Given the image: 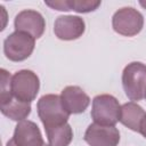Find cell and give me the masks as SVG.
I'll return each mask as SVG.
<instances>
[{
	"label": "cell",
	"mask_w": 146,
	"mask_h": 146,
	"mask_svg": "<svg viewBox=\"0 0 146 146\" xmlns=\"http://www.w3.org/2000/svg\"><path fill=\"white\" fill-rule=\"evenodd\" d=\"M38 115L44 128L60 125L67 122L70 113L65 110L60 96L48 94L40 97L36 103Z\"/></svg>",
	"instance_id": "1"
},
{
	"label": "cell",
	"mask_w": 146,
	"mask_h": 146,
	"mask_svg": "<svg viewBox=\"0 0 146 146\" xmlns=\"http://www.w3.org/2000/svg\"><path fill=\"white\" fill-rule=\"evenodd\" d=\"M122 87L130 100H141L146 95V65L140 62L128 64L122 72Z\"/></svg>",
	"instance_id": "2"
},
{
	"label": "cell",
	"mask_w": 146,
	"mask_h": 146,
	"mask_svg": "<svg viewBox=\"0 0 146 146\" xmlns=\"http://www.w3.org/2000/svg\"><path fill=\"white\" fill-rule=\"evenodd\" d=\"M120 113L121 105L114 96L103 94L92 99L90 115L95 123L103 125H115L120 121Z\"/></svg>",
	"instance_id": "3"
},
{
	"label": "cell",
	"mask_w": 146,
	"mask_h": 146,
	"mask_svg": "<svg viewBox=\"0 0 146 146\" xmlns=\"http://www.w3.org/2000/svg\"><path fill=\"white\" fill-rule=\"evenodd\" d=\"M35 39L27 33L15 31L3 41V52L11 62H23L34 50Z\"/></svg>",
	"instance_id": "4"
},
{
	"label": "cell",
	"mask_w": 146,
	"mask_h": 146,
	"mask_svg": "<svg viewBox=\"0 0 146 146\" xmlns=\"http://www.w3.org/2000/svg\"><path fill=\"white\" fill-rule=\"evenodd\" d=\"M40 89L39 76L31 70L17 71L11 76V94L17 99L31 103Z\"/></svg>",
	"instance_id": "5"
},
{
	"label": "cell",
	"mask_w": 146,
	"mask_h": 146,
	"mask_svg": "<svg viewBox=\"0 0 146 146\" xmlns=\"http://www.w3.org/2000/svg\"><path fill=\"white\" fill-rule=\"evenodd\" d=\"M113 30L124 36L138 34L144 26L143 15L132 7H123L116 10L112 17Z\"/></svg>",
	"instance_id": "6"
},
{
	"label": "cell",
	"mask_w": 146,
	"mask_h": 146,
	"mask_svg": "<svg viewBox=\"0 0 146 146\" xmlns=\"http://www.w3.org/2000/svg\"><path fill=\"white\" fill-rule=\"evenodd\" d=\"M83 139L90 146H117L120 132L115 125H103L94 122L87 128Z\"/></svg>",
	"instance_id": "7"
},
{
	"label": "cell",
	"mask_w": 146,
	"mask_h": 146,
	"mask_svg": "<svg viewBox=\"0 0 146 146\" xmlns=\"http://www.w3.org/2000/svg\"><path fill=\"white\" fill-rule=\"evenodd\" d=\"M15 31L24 32L33 36L34 39H39L42 36L46 29V21L43 16L32 9H25L19 11L14 21Z\"/></svg>",
	"instance_id": "8"
},
{
	"label": "cell",
	"mask_w": 146,
	"mask_h": 146,
	"mask_svg": "<svg viewBox=\"0 0 146 146\" xmlns=\"http://www.w3.org/2000/svg\"><path fill=\"white\" fill-rule=\"evenodd\" d=\"M86 31V23L83 18L79 16L64 15L58 16L54 23V33L55 35L65 41L76 40Z\"/></svg>",
	"instance_id": "9"
},
{
	"label": "cell",
	"mask_w": 146,
	"mask_h": 146,
	"mask_svg": "<svg viewBox=\"0 0 146 146\" xmlns=\"http://www.w3.org/2000/svg\"><path fill=\"white\" fill-rule=\"evenodd\" d=\"M11 139L17 146H43L46 144L39 127L30 120H23L16 124Z\"/></svg>",
	"instance_id": "10"
},
{
	"label": "cell",
	"mask_w": 146,
	"mask_h": 146,
	"mask_svg": "<svg viewBox=\"0 0 146 146\" xmlns=\"http://www.w3.org/2000/svg\"><path fill=\"white\" fill-rule=\"evenodd\" d=\"M62 103L65 110L70 114H80L83 113L89 104V96L78 86H67L62 90L60 94Z\"/></svg>",
	"instance_id": "11"
},
{
	"label": "cell",
	"mask_w": 146,
	"mask_h": 146,
	"mask_svg": "<svg viewBox=\"0 0 146 146\" xmlns=\"http://www.w3.org/2000/svg\"><path fill=\"white\" fill-rule=\"evenodd\" d=\"M1 113L13 121L21 122L25 120L31 113V103L17 99L13 95L6 99L0 100Z\"/></svg>",
	"instance_id": "12"
},
{
	"label": "cell",
	"mask_w": 146,
	"mask_h": 146,
	"mask_svg": "<svg viewBox=\"0 0 146 146\" xmlns=\"http://www.w3.org/2000/svg\"><path fill=\"white\" fill-rule=\"evenodd\" d=\"M145 115L146 112L143 110L140 105H138L135 102H129L121 106L120 122L130 130L139 132L140 124Z\"/></svg>",
	"instance_id": "13"
},
{
	"label": "cell",
	"mask_w": 146,
	"mask_h": 146,
	"mask_svg": "<svg viewBox=\"0 0 146 146\" xmlns=\"http://www.w3.org/2000/svg\"><path fill=\"white\" fill-rule=\"evenodd\" d=\"M49 146H68L73 139V130L66 122L60 125L44 128Z\"/></svg>",
	"instance_id": "14"
},
{
	"label": "cell",
	"mask_w": 146,
	"mask_h": 146,
	"mask_svg": "<svg viewBox=\"0 0 146 146\" xmlns=\"http://www.w3.org/2000/svg\"><path fill=\"white\" fill-rule=\"evenodd\" d=\"M99 0H68L70 10H74L76 13L86 14L96 10L100 6Z\"/></svg>",
	"instance_id": "15"
},
{
	"label": "cell",
	"mask_w": 146,
	"mask_h": 146,
	"mask_svg": "<svg viewBox=\"0 0 146 146\" xmlns=\"http://www.w3.org/2000/svg\"><path fill=\"white\" fill-rule=\"evenodd\" d=\"M44 3L56 10H60V11H68L70 10V6H68V0H59V1H44Z\"/></svg>",
	"instance_id": "16"
},
{
	"label": "cell",
	"mask_w": 146,
	"mask_h": 146,
	"mask_svg": "<svg viewBox=\"0 0 146 146\" xmlns=\"http://www.w3.org/2000/svg\"><path fill=\"white\" fill-rule=\"evenodd\" d=\"M139 132L146 138V115L144 116L143 121H141V124H140V129H139Z\"/></svg>",
	"instance_id": "17"
},
{
	"label": "cell",
	"mask_w": 146,
	"mask_h": 146,
	"mask_svg": "<svg viewBox=\"0 0 146 146\" xmlns=\"http://www.w3.org/2000/svg\"><path fill=\"white\" fill-rule=\"evenodd\" d=\"M6 146H17V145L14 143V140H13V139H10V140H8V143H7V145H6ZM43 146H49V145L44 144Z\"/></svg>",
	"instance_id": "18"
},
{
	"label": "cell",
	"mask_w": 146,
	"mask_h": 146,
	"mask_svg": "<svg viewBox=\"0 0 146 146\" xmlns=\"http://www.w3.org/2000/svg\"><path fill=\"white\" fill-rule=\"evenodd\" d=\"M139 3H140V6H143L146 9V1H139Z\"/></svg>",
	"instance_id": "19"
},
{
	"label": "cell",
	"mask_w": 146,
	"mask_h": 146,
	"mask_svg": "<svg viewBox=\"0 0 146 146\" xmlns=\"http://www.w3.org/2000/svg\"><path fill=\"white\" fill-rule=\"evenodd\" d=\"M145 98H146V95H145Z\"/></svg>",
	"instance_id": "20"
}]
</instances>
